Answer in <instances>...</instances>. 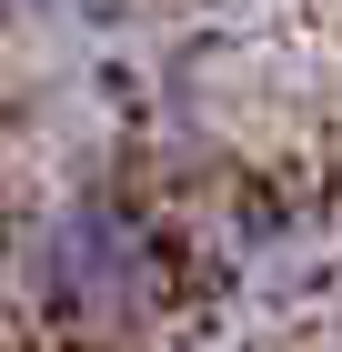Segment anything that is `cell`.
<instances>
[{
  "mask_svg": "<svg viewBox=\"0 0 342 352\" xmlns=\"http://www.w3.org/2000/svg\"><path fill=\"white\" fill-rule=\"evenodd\" d=\"M151 282H161V242L131 212H111V201L61 212L51 242H41V292L61 312H81V322H131L151 302Z\"/></svg>",
  "mask_w": 342,
  "mask_h": 352,
  "instance_id": "obj_1",
  "label": "cell"
}]
</instances>
